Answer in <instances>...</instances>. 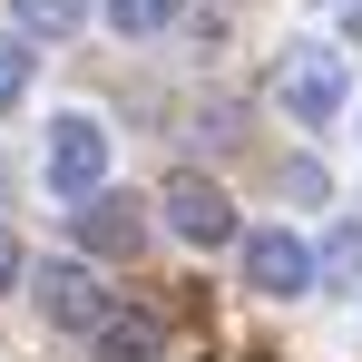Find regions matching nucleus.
Instances as JSON below:
<instances>
[{
  "mask_svg": "<svg viewBox=\"0 0 362 362\" xmlns=\"http://www.w3.org/2000/svg\"><path fill=\"white\" fill-rule=\"evenodd\" d=\"M274 88H284L294 127H333V118H343V98H353V78H343V49H333V40H294L284 69H274Z\"/></svg>",
  "mask_w": 362,
  "mask_h": 362,
  "instance_id": "1",
  "label": "nucleus"
},
{
  "mask_svg": "<svg viewBox=\"0 0 362 362\" xmlns=\"http://www.w3.org/2000/svg\"><path fill=\"white\" fill-rule=\"evenodd\" d=\"M40 177H49V196H98L108 186V127L88 118V108H69V118H49V147H40Z\"/></svg>",
  "mask_w": 362,
  "mask_h": 362,
  "instance_id": "2",
  "label": "nucleus"
},
{
  "mask_svg": "<svg viewBox=\"0 0 362 362\" xmlns=\"http://www.w3.org/2000/svg\"><path fill=\"white\" fill-rule=\"evenodd\" d=\"M157 216H167V235H186V245H245L235 235V206H226V186L216 177H167V196H157Z\"/></svg>",
  "mask_w": 362,
  "mask_h": 362,
  "instance_id": "3",
  "label": "nucleus"
},
{
  "mask_svg": "<svg viewBox=\"0 0 362 362\" xmlns=\"http://www.w3.org/2000/svg\"><path fill=\"white\" fill-rule=\"evenodd\" d=\"M313 274H323V255L303 235H284V226H255V235H245V284H255V294H303Z\"/></svg>",
  "mask_w": 362,
  "mask_h": 362,
  "instance_id": "4",
  "label": "nucleus"
},
{
  "mask_svg": "<svg viewBox=\"0 0 362 362\" xmlns=\"http://www.w3.org/2000/svg\"><path fill=\"white\" fill-rule=\"evenodd\" d=\"M69 226H78V245H88V255L127 264V255L147 245V206H137V196H108V186H98V196H78V206H69Z\"/></svg>",
  "mask_w": 362,
  "mask_h": 362,
  "instance_id": "5",
  "label": "nucleus"
},
{
  "mask_svg": "<svg viewBox=\"0 0 362 362\" xmlns=\"http://www.w3.org/2000/svg\"><path fill=\"white\" fill-rule=\"evenodd\" d=\"M40 313H49L59 333H98V323H108V284H98L88 264H49V274H40Z\"/></svg>",
  "mask_w": 362,
  "mask_h": 362,
  "instance_id": "6",
  "label": "nucleus"
},
{
  "mask_svg": "<svg viewBox=\"0 0 362 362\" xmlns=\"http://www.w3.org/2000/svg\"><path fill=\"white\" fill-rule=\"evenodd\" d=\"M98 362H167L157 313H108V323H98Z\"/></svg>",
  "mask_w": 362,
  "mask_h": 362,
  "instance_id": "7",
  "label": "nucleus"
},
{
  "mask_svg": "<svg viewBox=\"0 0 362 362\" xmlns=\"http://www.w3.org/2000/svg\"><path fill=\"white\" fill-rule=\"evenodd\" d=\"M10 20H20V40H69L88 20V0H10Z\"/></svg>",
  "mask_w": 362,
  "mask_h": 362,
  "instance_id": "8",
  "label": "nucleus"
},
{
  "mask_svg": "<svg viewBox=\"0 0 362 362\" xmlns=\"http://www.w3.org/2000/svg\"><path fill=\"white\" fill-rule=\"evenodd\" d=\"M167 10L177 0H108V30L118 40H147V30H167Z\"/></svg>",
  "mask_w": 362,
  "mask_h": 362,
  "instance_id": "9",
  "label": "nucleus"
},
{
  "mask_svg": "<svg viewBox=\"0 0 362 362\" xmlns=\"http://www.w3.org/2000/svg\"><path fill=\"white\" fill-rule=\"evenodd\" d=\"M20 88H30V40H0V108H20Z\"/></svg>",
  "mask_w": 362,
  "mask_h": 362,
  "instance_id": "10",
  "label": "nucleus"
},
{
  "mask_svg": "<svg viewBox=\"0 0 362 362\" xmlns=\"http://www.w3.org/2000/svg\"><path fill=\"white\" fill-rule=\"evenodd\" d=\"M323 274H362V226H343V235L323 245Z\"/></svg>",
  "mask_w": 362,
  "mask_h": 362,
  "instance_id": "11",
  "label": "nucleus"
},
{
  "mask_svg": "<svg viewBox=\"0 0 362 362\" xmlns=\"http://www.w3.org/2000/svg\"><path fill=\"white\" fill-rule=\"evenodd\" d=\"M20 274H30V255H20V235H0V294H10Z\"/></svg>",
  "mask_w": 362,
  "mask_h": 362,
  "instance_id": "12",
  "label": "nucleus"
}]
</instances>
